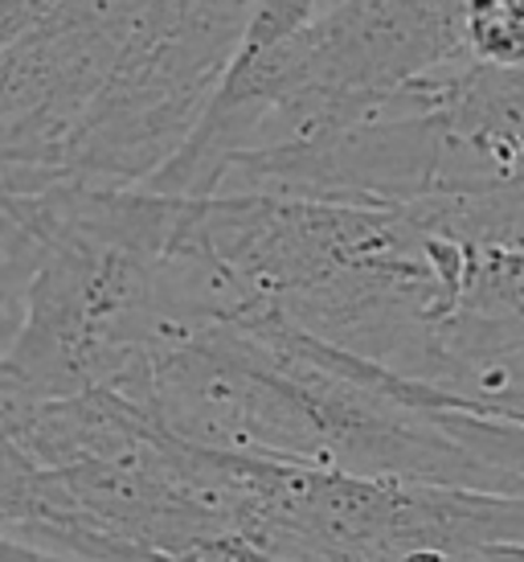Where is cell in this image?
Masks as SVG:
<instances>
[{
    "label": "cell",
    "mask_w": 524,
    "mask_h": 562,
    "mask_svg": "<svg viewBox=\"0 0 524 562\" xmlns=\"http://www.w3.org/2000/svg\"><path fill=\"white\" fill-rule=\"evenodd\" d=\"M242 538L259 562H476L524 547V497L262 460Z\"/></svg>",
    "instance_id": "obj_1"
},
{
    "label": "cell",
    "mask_w": 524,
    "mask_h": 562,
    "mask_svg": "<svg viewBox=\"0 0 524 562\" xmlns=\"http://www.w3.org/2000/svg\"><path fill=\"white\" fill-rule=\"evenodd\" d=\"M4 562H70V559H54V554L30 550V547H21V542H4Z\"/></svg>",
    "instance_id": "obj_2"
}]
</instances>
